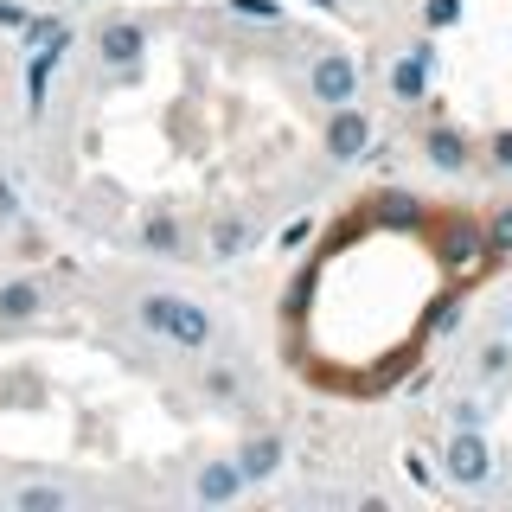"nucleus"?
I'll return each instance as SVG.
<instances>
[{
  "instance_id": "nucleus-25",
  "label": "nucleus",
  "mask_w": 512,
  "mask_h": 512,
  "mask_svg": "<svg viewBox=\"0 0 512 512\" xmlns=\"http://www.w3.org/2000/svg\"><path fill=\"white\" fill-rule=\"evenodd\" d=\"M391 218H397V224L416 218V199H410V192H391Z\"/></svg>"
},
{
  "instance_id": "nucleus-24",
  "label": "nucleus",
  "mask_w": 512,
  "mask_h": 512,
  "mask_svg": "<svg viewBox=\"0 0 512 512\" xmlns=\"http://www.w3.org/2000/svg\"><path fill=\"white\" fill-rule=\"evenodd\" d=\"M20 218V192H13V180H0V224Z\"/></svg>"
},
{
  "instance_id": "nucleus-10",
  "label": "nucleus",
  "mask_w": 512,
  "mask_h": 512,
  "mask_svg": "<svg viewBox=\"0 0 512 512\" xmlns=\"http://www.w3.org/2000/svg\"><path fill=\"white\" fill-rule=\"evenodd\" d=\"M423 154H429V167H436V173H461V167H468V141H461L455 128H429Z\"/></svg>"
},
{
  "instance_id": "nucleus-22",
  "label": "nucleus",
  "mask_w": 512,
  "mask_h": 512,
  "mask_svg": "<svg viewBox=\"0 0 512 512\" xmlns=\"http://www.w3.org/2000/svg\"><path fill=\"white\" fill-rule=\"evenodd\" d=\"M308 237H314V224H308V218L282 224V250H301V244H308Z\"/></svg>"
},
{
  "instance_id": "nucleus-19",
  "label": "nucleus",
  "mask_w": 512,
  "mask_h": 512,
  "mask_svg": "<svg viewBox=\"0 0 512 512\" xmlns=\"http://www.w3.org/2000/svg\"><path fill=\"white\" fill-rule=\"evenodd\" d=\"M455 20H461V0H429V7H423V26L429 32H448Z\"/></svg>"
},
{
  "instance_id": "nucleus-13",
  "label": "nucleus",
  "mask_w": 512,
  "mask_h": 512,
  "mask_svg": "<svg viewBox=\"0 0 512 512\" xmlns=\"http://www.w3.org/2000/svg\"><path fill=\"white\" fill-rule=\"evenodd\" d=\"M480 250H487V237L448 231V269H455V276H474V269H480Z\"/></svg>"
},
{
  "instance_id": "nucleus-27",
  "label": "nucleus",
  "mask_w": 512,
  "mask_h": 512,
  "mask_svg": "<svg viewBox=\"0 0 512 512\" xmlns=\"http://www.w3.org/2000/svg\"><path fill=\"white\" fill-rule=\"evenodd\" d=\"M26 20V7H20V0H0V26H20Z\"/></svg>"
},
{
  "instance_id": "nucleus-21",
  "label": "nucleus",
  "mask_w": 512,
  "mask_h": 512,
  "mask_svg": "<svg viewBox=\"0 0 512 512\" xmlns=\"http://www.w3.org/2000/svg\"><path fill=\"white\" fill-rule=\"evenodd\" d=\"M455 327H461V301H442V308L429 314V333H442V340H448Z\"/></svg>"
},
{
  "instance_id": "nucleus-8",
  "label": "nucleus",
  "mask_w": 512,
  "mask_h": 512,
  "mask_svg": "<svg viewBox=\"0 0 512 512\" xmlns=\"http://www.w3.org/2000/svg\"><path fill=\"white\" fill-rule=\"evenodd\" d=\"M237 493H244V474H237V461H205L199 480H192V500H199V506H231Z\"/></svg>"
},
{
  "instance_id": "nucleus-17",
  "label": "nucleus",
  "mask_w": 512,
  "mask_h": 512,
  "mask_svg": "<svg viewBox=\"0 0 512 512\" xmlns=\"http://www.w3.org/2000/svg\"><path fill=\"white\" fill-rule=\"evenodd\" d=\"M237 20H256V26H276L282 20V0H231Z\"/></svg>"
},
{
  "instance_id": "nucleus-23",
  "label": "nucleus",
  "mask_w": 512,
  "mask_h": 512,
  "mask_svg": "<svg viewBox=\"0 0 512 512\" xmlns=\"http://www.w3.org/2000/svg\"><path fill=\"white\" fill-rule=\"evenodd\" d=\"M493 167L512 173V128H500V135H493Z\"/></svg>"
},
{
  "instance_id": "nucleus-29",
  "label": "nucleus",
  "mask_w": 512,
  "mask_h": 512,
  "mask_svg": "<svg viewBox=\"0 0 512 512\" xmlns=\"http://www.w3.org/2000/svg\"><path fill=\"white\" fill-rule=\"evenodd\" d=\"M506 333H512V308H506Z\"/></svg>"
},
{
  "instance_id": "nucleus-12",
  "label": "nucleus",
  "mask_w": 512,
  "mask_h": 512,
  "mask_svg": "<svg viewBox=\"0 0 512 512\" xmlns=\"http://www.w3.org/2000/svg\"><path fill=\"white\" fill-rule=\"evenodd\" d=\"M45 308L39 282H0V320H32Z\"/></svg>"
},
{
  "instance_id": "nucleus-14",
  "label": "nucleus",
  "mask_w": 512,
  "mask_h": 512,
  "mask_svg": "<svg viewBox=\"0 0 512 512\" xmlns=\"http://www.w3.org/2000/svg\"><path fill=\"white\" fill-rule=\"evenodd\" d=\"M474 372H480V384H500V378L512 372V333H506V340H487V346H480V365H474Z\"/></svg>"
},
{
  "instance_id": "nucleus-16",
  "label": "nucleus",
  "mask_w": 512,
  "mask_h": 512,
  "mask_svg": "<svg viewBox=\"0 0 512 512\" xmlns=\"http://www.w3.org/2000/svg\"><path fill=\"white\" fill-rule=\"evenodd\" d=\"M448 423L455 429H487V404H480V397H455V404H448Z\"/></svg>"
},
{
  "instance_id": "nucleus-7",
  "label": "nucleus",
  "mask_w": 512,
  "mask_h": 512,
  "mask_svg": "<svg viewBox=\"0 0 512 512\" xmlns=\"http://www.w3.org/2000/svg\"><path fill=\"white\" fill-rule=\"evenodd\" d=\"M96 52H103V64H109V71H135V64H141V52H148V32H141L135 20H116V26H103V32H96Z\"/></svg>"
},
{
  "instance_id": "nucleus-2",
  "label": "nucleus",
  "mask_w": 512,
  "mask_h": 512,
  "mask_svg": "<svg viewBox=\"0 0 512 512\" xmlns=\"http://www.w3.org/2000/svg\"><path fill=\"white\" fill-rule=\"evenodd\" d=\"M442 474L455 480V487H487V480H493V442H487V429H455V436L442 442Z\"/></svg>"
},
{
  "instance_id": "nucleus-20",
  "label": "nucleus",
  "mask_w": 512,
  "mask_h": 512,
  "mask_svg": "<svg viewBox=\"0 0 512 512\" xmlns=\"http://www.w3.org/2000/svg\"><path fill=\"white\" fill-rule=\"evenodd\" d=\"M487 250H500V256H512V205H506V212H493V231H487Z\"/></svg>"
},
{
  "instance_id": "nucleus-9",
  "label": "nucleus",
  "mask_w": 512,
  "mask_h": 512,
  "mask_svg": "<svg viewBox=\"0 0 512 512\" xmlns=\"http://www.w3.org/2000/svg\"><path fill=\"white\" fill-rule=\"evenodd\" d=\"M256 244V218H218L212 224V263H237Z\"/></svg>"
},
{
  "instance_id": "nucleus-4",
  "label": "nucleus",
  "mask_w": 512,
  "mask_h": 512,
  "mask_svg": "<svg viewBox=\"0 0 512 512\" xmlns=\"http://www.w3.org/2000/svg\"><path fill=\"white\" fill-rule=\"evenodd\" d=\"M429 71H436V39H416L404 58H391V96H397V103H423V96H429Z\"/></svg>"
},
{
  "instance_id": "nucleus-28",
  "label": "nucleus",
  "mask_w": 512,
  "mask_h": 512,
  "mask_svg": "<svg viewBox=\"0 0 512 512\" xmlns=\"http://www.w3.org/2000/svg\"><path fill=\"white\" fill-rule=\"evenodd\" d=\"M308 7H320V13H333V7H340V0H308Z\"/></svg>"
},
{
  "instance_id": "nucleus-6",
  "label": "nucleus",
  "mask_w": 512,
  "mask_h": 512,
  "mask_svg": "<svg viewBox=\"0 0 512 512\" xmlns=\"http://www.w3.org/2000/svg\"><path fill=\"white\" fill-rule=\"evenodd\" d=\"M231 461H237V474H244V487H263L288 461V436H276V429H269V436H250V442H237Z\"/></svg>"
},
{
  "instance_id": "nucleus-11",
  "label": "nucleus",
  "mask_w": 512,
  "mask_h": 512,
  "mask_svg": "<svg viewBox=\"0 0 512 512\" xmlns=\"http://www.w3.org/2000/svg\"><path fill=\"white\" fill-rule=\"evenodd\" d=\"M141 244H148L154 256H186V237H180V224H173V212H148V218H141Z\"/></svg>"
},
{
  "instance_id": "nucleus-5",
  "label": "nucleus",
  "mask_w": 512,
  "mask_h": 512,
  "mask_svg": "<svg viewBox=\"0 0 512 512\" xmlns=\"http://www.w3.org/2000/svg\"><path fill=\"white\" fill-rule=\"evenodd\" d=\"M327 154L340 160V167H352V160H365V154H372V122H365L352 103L333 109V122H327Z\"/></svg>"
},
{
  "instance_id": "nucleus-26",
  "label": "nucleus",
  "mask_w": 512,
  "mask_h": 512,
  "mask_svg": "<svg viewBox=\"0 0 512 512\" xmlns=\"http://www.w3.org/2000/svg\"><path fill=\"white\" fill-rule=\"evenodd\" d=\"M205 391H212V397H231V391H237V378H231V372H224V365H218V372L205 378Z\"/></svg>"
},
{
  "instance_id": "nucleus-15",
  "label": "nucleus",
  "mask_w": 512,
  "mask_h": 512,
  "mask_svg": "<svg viewBox=\"0 0 512 512\" xmlns=\"http://www.w3.org/2000/svg\"><path fill=\"white\" fill-rule=\"evenodd\" d=\"M13 506H20V512H64V506H71V493H64V487H20V493H13Z\"/></svg>"
},
{
  "instance_id": "nucleus-1",
  "label": "nucleus",
  "mask_w": 512,
  "mask_h": 512,
  "mask_svg": "<svg viewBox=\"0 0 512 512\" xmlns=\"http://www.w3.org/2000/svg\"><path fill=\"white\" fill-rule=\"evenodd\" d=\"M135 320L154 333V340H167V346H186V352L212 346V314H205L199 301H186V295H167V288L141 295L135 301Z\"/></svg>"
},
{
  "instance_id": "nucleus-18",
  "label": "nucleus",
  "mask_w": 512,
  "mask_h": 512,
  "mask_svg": "<svg viewBox=\"0 0 512 512\" xmlns=\"http://www.w3.org/2000/svg\"><path fill=\"white\" fill-rule=\"evenodd\" d=\"M20 32H26V45H32V52H39V45H45V39H58L64 26L52 20V13H26V20H20Z\"/></svg>"
},
{
  "instance_id": "nucleus-3",
  "label": "nucleus",
  "mask_w": 512,
  "mask_h": 512,
  "mask_svg": "<svg viewBox=\"0 0 512 512\" xmlns=\"http://www.w3.org/2000/svg\"><path fill=\"white\" fill-rule=\"evenodd\" d=\"M308 90H314V103H327V109L352 103V96H359V58L352 52H320L314 71H308Z\"/></svg>"
}]
</instances>
